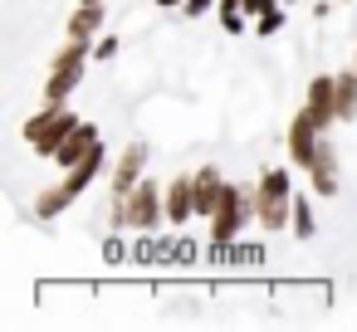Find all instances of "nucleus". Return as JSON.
I'll return each mask as SVG.
<instances>
[{
	"label": "nucleus",
	"instance_id": "nucleus-1",
	"mask_svg": "<svg viewBox=\"0 0 357 332\" xmlns=\"http://www.w3.org/2000/svg\"><path fill=\"white\" fill-rule=\"evenodd\" d=\"M294 161L289 166H264L259 171V181H255V225L259 230H289L294 225Z\"/></svg>",
	"mask_w": 357,
	"mask_h": 332
},
{
	"label": "nucleus",
	"instance_id": "nucleus-2",
	"mask_svg": "<svg viewBox=\"0 0 357 332\" xmlns=\"http://www.w3.org/2000/svg\"><path fill=\"white\" fill-rule=\"evenodd\" d=\"M79 122H84V118H79L69 103H50V98H45V108L30 113L20 132H25V147H30L35 157H50V161H54V152L64 147V137H69Z\"/></svg>",
	"mask_w": 357,
	"mask_h": 332
},
{
	"label": "nucleus",
	"instance_id": "nucleus-3",
	"mask_svg": "<svg viewBox=\"0 0 357 332\" xmlns=\"http://www.w3.org/2000/svg\"><path fill=\"white\" fill-rule=\"evenodd\" d=\"M93 59V40H64V49L50 59V74H45V98L50 103H69L84 84V69Z\"/></svg>",
	"mask_w": 357,
	"mask_h": 332
},
{
	"label": "nucleus",
	"instance_id": "nucleus-4",
	"mask_svg": "<svg viewBox=\"0 0 357 332\" xmlns=\"http://www.w3.org/2000/svg\"><path fill=\"white\" fill-rule=\"evenodd\" d=\"M250 225H255V186H225V196H220L215 215L206 220L211 244H235Z\"/></svg>",
	"mask_w": 357,
	"mask_h": 332
},
{
	"label": "nucleus",
	"instance_id": "nucleus-5",
	"mask_svg": "<svg viewBox=\"0 0 357 332\" xmlns=\"http://www.w3.org/2000/svg\"><path fill=\"white\" fill-rule=\"evenodd\" d=\"M128 230H142V235H152L162 220H167V186H157V181H137L128 196Z\"/></svg>",
	"mask_w": 357,
	"mask_h": 332
},
{
	"label": "nucleus",
	"instance_id": "nucleus-6",
	"mask_svg": "<svg viewBox=\"0 0 357 332\" xmlns=\"http://www.w3.org/2000/svg\"><path fill=\"white\" fill-rule=\"evenodd\" d=\"M328 132L313 122V113L308 108H298L294 113V122H289V132H284V147H289V161L298 166V171H308V161H313V152H318V142H323Z\"/></svg>",
	"mask_w": 357,
	"mask_h": 332
},
{
	"label": "nucleus",
	"instance_id": "nucleus-7",
	"mask_svg": "<svg viewBox=\"0 0 357 332\" xmlns=\"http://www.w3.org/2000/svg\"><path fill=\"white\" fill-rule=\"evenodd\" d=\"M147 157H152V147L147 142H128L123 152H118V161H113V176H108V186H113V196H128L142 176H147Z\"/></svg>",
	"mask_w": 357,
	"mask_h": 332
},
{
	"label": "nucleus",
	"instance_id": "nucleus-8",
	"mask_svg": "<svg viewBox=\"0 0 357 332\" xmlns=\"http://www.w3.org/2000/svg\"><path fill=\"white\" fill-rule=\"evenodd\" d=\"M303 176H308V191H313V196H323V200L337 196V186H342V181H337V147H333L328 137L318 142V152H313V161H308Z\"/></svg>",
	"mask_w": 357,
	"mask_h": 332
},
{
	"label": "nucleus",
	"instance_id": "nucleus-9",
	"mask_svg": "<svg viewBox=\"0 0 357 332\" xmlns=\"http://www.w3.org/2000/svg\"><path fill=\"white\" fill-rule=\"evenodd\" d=\"M303 108H308L313 122L328 132V127L337 122V79H333V74H318V79L308 84V93H303Z\"/></svg>",
	"mask_w": 357,
	"mask_h": 332
},
{
	"label": "nucleus",
	"instance_id": "nucleus-10",
	"mask_svg": "<svg viewBox=\"0 0 357 332\" xmlns=\"http://www.w3.org/2000/svg\"><path fill=\"white\" fill-rule=\"evenodd\" d=\"M167 220H172V225L196 220V176H191V171H181V176L167 181Z\"/></svg>",
	"mask_w": 357,
	"mask_h": 332
},
{
	"label": "nucleus",
	"instance_id": "nucleus-11",
	"mask_svg": "<svg viewBox=\"0 0 357 332\" xmlns=\"http://www.w3.org/2000/svg\"><path fill=\"white\" fill-rule=\"evenodd\" d=\"M98 142H103V137H98V122H79V127H74V132L64 137V147L54 152V166H59V171L79 166V161H84V157H89V152L98 147Z\"/></svg>",
	"mask_w": 357,
	"mask_h": 332
},
{
	"label": "nucleus",
	"instance_id": "nucleus-12",
	"mask_svg": "<svg viewBox=\"0 0 357 332\" xmlns=\"http://www.w3.org/2000/svg\"><path fill=\"white\" fill-rule=\"evenodd\" d=\"M196 176V220H211L215 215V205H220V196H225V176H220V166H196L191 171Z\"/></svg>",
	"mask_w": 357,
	"mask_h": 332
},
{
	"label": "nucleus",
	"instance_id": "nucleus-13",
	"mask_svg": "<svg viewBox=\"0 0 357 332\" xmlns=\"http://www.w3.org/2000/svg\"><path fill=\"white\" fill-rule=\"evenodd\" d=\"M103 166H108V152H103V142H98V147H93V152H89L79 166H69V171H64V186H69V196L79 200V196H84V191H89L98 176H103Z\"/></svg>",
	"mask_w": 357,
	"mask_h": 332
},
{
	"label": "nucleus",
	"instance_id": "nucleus-14",
	"mask_svg": "<svg viewBox=\"0 0 357 332\" xmlns=\"http://www.w3.org/2000/svg\"><path fill=\"white\" fill-rule=\"evenodd\" d=\"M103 25H108L103 6H89V0H79V10L64 20V35H69V40H98Z\"/></svg>",
	"mask_w": 357,
	"mask_h": 332
},
{
	"label": "nucleus",
	"instance_id": "nucleus-15",
	"mask_svg": "<svg viewBox=\"0 0 357 332\" xmlns=\"http://www.w3.org/2000/svg\"><path fill=\"white\" fill-rule=\"evenodd\" d=\"M69 205H74V196H69V186H64V181L40 186V196H35V220H59Z\"/></svg>",
	"mask_w": 357,
	"mask_h": 332
},
{
	"label": "nucleus",
	"instance_id": "nucleus-16",
	"mask_svg": "<svg viewBox=\"0 0 357 332\" xmlns=\"http://www.w3.org/2000/svg\"><path fill=\"white\" fill-rule=\"evenodd\" d=\"M337 122H357V69H337Z\"/></svg>",
	"mask_w": 357,
	"mask_h": 332
},
{
	"label": "nucleus",
	"instance_id": "nucleus-17",
	"mask_svg": "<svg viewBox=\"0 0 357 332\" xmlns=\"http://www.w3.org/2000/svg\"><path fill=\"white\" fill-rule=\"evenodd\" d=\"M215 20L225 35H245L250 30V10L240 6V0H215Z\"/></svg>",
	"mask_w": 357,
	"mask_h": 332
},
{
	"label": "nucleus",
	"instance_id": "nucleus-18",
	"mask_svg": "<svg viewBox=\"0 0 357 332\" xmlns=\"http://www.w3.org/2000/svg\"><path fill=\"white\" fill-rule=\"evenodd\" d=\"M313 230H318L313 200H308V196H294V225H289V235H294V239H313Z\"/></svg>",
	"mask_w": 357,
	"mask_h": 332
},
{
	"label": "nucleus",
	"instance_id": "nucleus-19",
	"mask_svg": "<svg viewBox=\"0 0 357 332\" xmlns=\"http://www.w3.org/2000/svg\"><path fill=\"white\" fill-rule=\"evenodd\" d=\"M284 20H289L284 6H274V10H264V15H255V35H259V40H274V35L284 30Z\"/></svg>",
	"mask_w": 357,
	"mask_h": 332
},
{
	"label": "nucleus",
	"instance_id": "nucleus-20",
	"mask_svg": "<svg viewBox=\"0 0 357 332\" xmlns=\"http://www.w3.org/2000/svg\"><path fill=\"white\" fill-rule=\"evenodd\" d=\"M93 59H98V64L118 59V35H98V40H93Z\"/></svg>",
	"mask_w": 357,
	"mask_h": 332
},
{
	"label": "nucleus",
	"instance_id": "nucleus-21",
	"mask_svg": "<svg viewBox=\"0 0 357 332\" xmlns=\"http://www.w3.org/2000/svg\"><path fill=\"white\" fill-rule=\"evenodd\" d=\"M240 6H245V10H250V20H255V15H264V10H274V6H279V0H240Z\"/></svg>",
	"mask_w": 357,
	"mask_h": 332
},
{
	"label": "nucleus",
	"instance_id": "nucleus-22",
	"mask_svg": "<svg viewBox=\"0 0 357 332\" xmlns=\"http://www.w3.org/2000/svg\"><path fill=\"white\" fill-rule=\"evenodd\" d=\"M103 254H108V264H123V259H128V249H123V239H108V244H103Z\"/></svg>",
	"mask_w": 357,
	"mask_h": 332
},
{
	"label": "nucleus",
	"instance_id": "nucleus-23",
	"mask_svg": "<svg viewBox=\"0 0 357 332\" xmlns=\"http://www.w3.org/2000/svg\"><path fill=\"white\" fill-rule=\"evenodd\" d=\"M186 0H157V10H181Z\"/></svg>",
	"mask_w": 357,
	"mask_h": 332
},
{
	"label": "nucleus",
	"instance_id": "nucleus-24",
	"mask_svg": "<svg viewBox=\"0 0 357 332\" xmlns=\"http://www.w3.org/2000/svg\"><path fill=\"white\" fill-rule=\"evenodd\" d=\"M89 6H108V0H89Z\"/></svg>",
	"mask_w": 357,
	"mask_h": 332
},
{
	"label": "nucleus",
	"instance_id": "nucleus-25",
	"mask_svg": "<svg viewBox=\"0 0 357 332\" xmlns=\"http://www.w3.org/2000/svg\"><path fill=\"white\" fill-rule=\"evenodd\" d=\"M352 69H357V49H352Z\"/></svg>",
	"mask_w": 357,
	"mask_h": 332
}]
</instances>
